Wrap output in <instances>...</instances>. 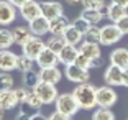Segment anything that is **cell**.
<instances>
[{"label":"cell","mask_w":128,"mask_h":120,"mask_svg":"<svg viewBox=\"0 0 128 120\" xmlns=\"http://www.w3.org/2000/svg\"><path fill=\"white\" fill-rule=\"evenodd\" d=\"M72 94H74L79 107L84 110H90L97 105V87H94L89 82L77 84L76 89L72 90Z\"/></svg>","instance_id":"6da1fadb"},{"label":"cell","mask_w":128,"mask_h":120,"mask_svg":"<svg viewBox=\"0 0 128 120\" xmlns=\"http://www.w3.org/2000/svg\"><path fill=\"white\" fill-rule=\"evenodd\" d=\"M33 90L38 94V97L43 100V104H44V105L54 104V102L58 100V97H59L56 86H54V84H49V82H43V81L38 84Z\"/></svg>","instance_id":"7a4b0ae2"},{"label":"cell","mask_w":128,"mask_h":120,"mask_svg":"<svg viewBox=\"0 0 128 120\" xmlns=\"http://www.w3.org/2000/svg\"><path fill=\"white\" fill-rule=\"evenodd\" d=\"M80 107H79V104H77V100H76L74 94H61L56 100V110L66 113V115H69V117L77 113Z\"/></svg>","instance_id":"3957f363"},{"label":"cell","mask_w":128,"mask_h":120,"mask_svg":"<svg viewBox=\"0 0 128 120\" xmlns=\"http://www.w3.org/2000/svg\"><path fill=\"white\" fill-rule=\"evenodd\" d=\"M102 35H100V43L104 46H112L115 43H118L123 36L122 30L117 26V23H108V25L102 26Z\"/></svg>","instance_id":"277c9868"},{"label":"cell","mask_w":128,"mask_h":120,"mask_svg":"<svg viewBox=\"0 0 128 120\" xmlns=\"http://www.w3.org/2000/svg\"><path fill=\"white\" fill-rule=\"evenodd\" d=\"M117 99H118V95L112 86L107 84V86L97 87V105L98 107L110 109V107H113V105L117 104Z\"/></svg>","instance_id":"5b68a950"},{"label":"cell","mask_w":128,"mask_h":120,"mask_svg":"<svg viewBox=\"0 0 128 120\" xmlns=\"http://www.w3.org/2000/svg\"><path fill=\"white\" fill-rule=\"evenodd\" d=\"M64 76H66L71 82H77V84L89 82V79H90L89 69H82V68H79L77 64H68L66 69H64Z\"/></svg>","instance_id":"8992f818"},{"label":"cell","mask_w":128,"mask_h":120,"mask_svg":"<svg viewBox=\"0 0 128 120\" xmlns=\"http://www.w3.org/2000/svg\"><path fill=\"white\" fill-rule=\"evenodd\" d=\"M44 48H46V41H43L41 36H34V35L22 46L23 54L30 56L31 59H34V61H36V58L41 54V51H43Z\"/></svg>","instance_id":"52a82bcc"},{"label":"cell","mask_w":128,"mask_h":120,"mask_svg":"<svg viewBox=\"0 0 128 120\" xmlns=\"http://www.w3.org/2000/svg\"><path fill=\"white\" fill-rule=\"evenodd\" d=\"M18 10H20L22 18L26 20L28 23H30L31 20H34V18H38V17L43 15L41 4H38V0H26V2H25V4H23Z\"/></svg>","instance_id":"ba28073f"},{"label":"cell","mask_w":128,"mask_h":120,"mask_svg":"<svg viewBox=\"0 0 128 120\" xmlns=\"http://www.w3.org/2000/svg\"><path fill=\"white\" fill-rule=\"evenodd\" d=\"M16 18V7L7 0H0V25L8 26Z\"/></svg>","instance_id":"9c48e42d"},{"label":"cell","mask_w":128,"mask_h":120,"mask_svg":"<svg viewBox=\"0 0 128 120\" xmlns=\"http://www.w3.org/2000/svg\"><path fill=\"white\" fill-rule=\"evenodd\" d=\"M104 81L112 87L123 86V69L115 66V64H110L104 72Z\"/></svg>","instance_id":"30bf717a"},{"label":"cell","mask_w":128,"mask_h":120,"mask_svg":"<svg viewBox=\"0 0 128 120\" xmlns=\"http://www.w3.org/2000/svg\"><path fill=\"white\" fill-rule=\"evenodd\" d=\"M61 61H59V54L56 51H53L51 48L46 46L44 49L41 51V54L36 58V64L41 68H51V66H58Z\"/></svg>","instance_id":"8fae6325"},{"label":"cell","mask_w":128,"mask_h":120,"mask_svg":"<svg viewBox=\"0 0 128 120\" xmlns=\"http://www.w3.org/2000/svg\"><path fill=\"white\" fill-rule=\"evenodd\" d=\"M16 63H18V56L15 53H12L10 49H0V71H13L16 69Z\"/></svg>","instance_id":"7c38bea8"},{"label":"cell","mask_w":128,"mask_h":120,"mask_svg":"<svg viewBox=\"0 0 128 120\" xmlns=\"http://www.w3.org/2000/svg\"><path fill=\"white\" fill-rule=\"evenodd\" d=\"M30 30L34 36H44L46 33H49V20L46 17H38V18L30 22Z\"/></svg>","instance_id":"4fadbf2b"},{"label":"cell","mask_w":128,"mask_h":120,"mask_svg":"<svg viewBox=\"0 0 128 120\" xmlns=\"http://www.w3.org/2000/svg\"><path fill=\"white\" fill-rule=\"evenodd\" d=\"M41 12H43V17H46L48 20H53V18H56V17L64 15L62 5L58 4V2H43Z\"/></svg>","instance_id":"5bb4252c"},{"label":"cell","mask_w":128,"mask_h":120,"mask_svg":"<svg viewBox=\"0 0 128 120\" xmlns=\"http://www.w3.org/2000/svg\"><path fill=\"white\" fill-rule=\"evenodd\" d=\"M110 64H115L122 69L128 68V48H115L110 53Z\"/></svg>","instance_id":"9a60e30c"},{"label":"cell","mask_w":128,"mask_h":120,"mask_svg":"<svg viewBox=\"0 0 128 120\" xmlns=\"http://www.w3.org/2000/svg\"><path fill=\"white\" fill-rule=\"evenodd\" d=\"M40 77H41L43 82H49V84H54V86H56L61 81L62 74H61V71L58 69V66H51V68H41Z\"/></svg>","instance_id":"2e32d148"},{"label":"cell","mask_w":128,"mask_h":120,"mask_svg":"<svg viewBox=\"0 0 128 120\" xmlns=\"http://www.w3.org/2000/svg\"><path fill=\"white\" fill-rule=\"evenodd\" d=\"M77 54H79V49L76 48L74 45H66L59 51V61L64 64V66H68V64H74Z\"/></svg>","instance_id":"e0dca14e"},{"label":"cell","mask_w":128,"mask_h":120,"mask_svg":"<svg viewBox=\"0 0 128 120\" xmlns=\"http://www.w3.org/2000/svg\"><path fill=\"white\" fill-rule=\"evenodd\" d=\"M69 20L66 18L64 15L61 17H56V18L49 20V33L51 35H62L64 31L69 28Z\"/></svg>","instance_id":"ac0fdd59"},{"label":"cell","mask_w":128,"mask_h":120,"mask_svg":"<svg viewBox=\"0 0 128 120\" xmlns=\"http://www.w3.org/2000/svg\"><path fill=\"white\" fill-rule=\"evenodd\" d=\"M123 15H126V8L122 7V5H118V4H115V2H112L110 5L105 7V17L112 23H117Z\"/></svg>","instance_id":"d6986e66"},{"label":"cell","mask_w":128,"mask_h":120,"mask_svg":"<svg viewBox=\"0 0 128 120\" xmlns=\"http://www.w3.org/2000/svg\"><path fill=\"white\" fill-rule=\"evenodd\" d=\"M12 33H13L15 45H20V46H23L31 36H33V33H31V30H30V26H25V25L13 28V30H12Z\"/></svg>","instance_id":"ffe728a7"},{"label":"cell","mask_w":128,"mask_h":120,"mask_svg":"<svg viewBox=\"0 0 128 120\" xmlns=\"http://www.w3.org/2000/svg\"><path fill=\"white\" fill-rule=\"evenodd\" d=\"M80 17H82L86 22H89L90 25H98L102 20L105 18V12L104 10H95V8H84Z\"/></svg>","instance_id":"44dd1931"},{"label":"cell","mask_w":128,"mask_h":120,"mask_svg":"<svg viewBox=\"0 0 128 120\" xmlns=\"http://www.w3.org/2000/svg\"><path fill=\"white\" fill-rule=\"evenodd\" d=\"M62 36H64V40H66V43H68V45H74L76 46V45H79V43L82 41L84 35L71 23V25H69V28L62 33Z\"/></svg>","instance_id":"7402d4cb"},{"label":"cell","mask_w":128,"mask_h":120,"mask_svg":"<svg viewBox=\"0 0 128 120\" xmlns=\"http://www.w3.org/2000/svg\"><path fill=\"white\" fill-rule=\"evenodd\" d=\"M79 53H82V54H86L87 58L94 59V58H98V56H100V46H98V43L84 41V43H80Z\"/></svg>","instance_id":"603a6c76"},{"label":"cell","mask_w":128,"mask_h":120,"mask_svg":"<svg viewBox=\"0 0 128 120\" xmlns=\"http://www.w3.org/2000/svg\"><path fill=\"white\" fill-rule=\"evenodd\" d=\"M16 104H18V100H16L13 90H0V105H2L5 110L13 109Z\"/></svg>","instance_id":"cb8c5ba5"},{"label":"cell","mask_w":128,"mask_h":120,"mask_svg":"<svg viewBox=\"0 0 128 120\" xmlns=\"http://www.w3.org/2000/svg\"><path fill=\"white\" fill-rule=\"evenodd\" d=\"M66 45H68V43H66V40H64L62 35H51V36H49V40L46 41V46H48V48H51L53 51H56L58 54H59V51Z\"/></svg>","instance_id":"d4e9b609"},{"label":"cell","mask_w":128,"mask_h":120,"mask_svg":"<svg viewBox=\"0 0 128 120\" xmlns=\"http://www.w3.org/2000/svg\"><path fill=\"white\" fill-rule=\"evenodd\" d=\"M23 82H25V86L30 87V89H34V87L38 86V84L41 82V77H40V72L36 71H25L23 72Z\"/></svg>","instance_id":"484cf974"},{"label":"cell","mask_w":128,"mask_h":120,"mask_svg":"<svg viewBox=\"0 0 128 120\" xmlns=\"http://www.w3.org/2000/svg\"><path fill=\"white\" fill-rule=\"evenodd\" d=\"M12 45H15V40H13V33H12V30H5V28H2V30H0V49H10Z\"/></svg>","instance_id":"4316f807"},{"label":"cell","mask_w":128,"mask_h":120,"mask_svg":"<svg viewBox=\"0 0 128 120\" xmlns=\"http://www.w3.org/2000/svg\"><path fill=\"white\" fill-rule=\"evenodd\" d=\"M100 35H102V30L98 28L97 25H92L89 30L86 31L84 35V41H90V43H100Z\"/></svg>","instance_id":"83f0119b"},{"label":"cell","mask_w":128,"mask_h":120,"mask_svg":"<svg viewBox=\"0 0 128 120\" xmlns=\"http://www.w3.org/2000/svg\"><path fill=\"white\" fill-rule=\"evenodd\" d=\"M34 63H36V61L31 59L30 56H26V54H20V56H18V63H16V69H20L22 72L31 71Z\"/></svg>","instance_id":"f1b7e54d"},{"label":"cell","mask_w":128,"mask_h":120,"mask_svg":"<svg viewBox=\"0 0 128 120\" xmlns=\"http://www.w3.org/2000/svg\"><path fill=\"white\" fill-rule=\"evenodd\" d=\"M92 120H115V113L107 107H100L92 113Z\"/></svg>","instance_id":"f546056e"},{"label":"cell","mask_w":128,"mask_h":120,"mask_svg":"<svg viewBox=\"0 0 128 120\" xmlns=\"http://www.w3.org/2000/svg\"><path fill=\"white\" fill-rule=\"evenodd\" d=\"M25 104H26L30 109L38 110V109H40V107L43 105V100L38 97V94L34 92L33 89H31V90H30V94H28V97H26V100H25Z\"/></svg>","instance_id":"4dcf8cb0"},{"label":"cell","mask_w":128,"mask_h":120,"mask_svg":"<svg viewBox=\"0 0 128 120\" xmlns=\"http://www.w3.org/2000/svg\"><path fill=\"white\" fill-rule=\"evenodd\" d=\"M12 86H13V77H12V74L2 71L0 72V90H12Z\"/></svg>","instance_id":"1f68e13d"},{"label":"cell","mask_w":128,"mask_h":120,"mask_svg":"<svg viewBox=\"0 0 128 120\" xmlns=\"http://www.w3.org/2000/svg\"><path fill=\"white\" fill-rule=\"evenodd\" d=\"M84 8H95V10H104L105 12V0H82Z\"/></svg>","instance_id":"d6a6232c"},{"label":"cell","mask_w":128,"mask_h":120,"mask_svg":"<svg viewBox=\"0 0 128 120\" xmlns=\"http://www.w3.org/2000/svg\"><path fill=\"white\" fill-rule=\"evenodd\" d=\"M74 64H77V66L82 68V69H90L92 68V59H90V58H87L86 54H82V53H79L77 58H76Z\"/></svg>","instance_id":"836d02e7"},{"label":"cell","mask_w":128,"mask_h":120,"mask_svg":"<svg viewBox=\"0 0 128 120\" xmlns=\"http://www.w3.org/2000/svg\"><path fill=\"white\" fill-rule=\"evenodd\" d=\"M72 25H74V26H76V28H77V30H79L82 35H86V31H87V30H89V28L92 26L90 23H89V22H86V20H84L82 17H79V18H76L74 22H72Z\"/></svg>","instance_id":"e575fe53"},{"label":"cell","mask_w":128,"mask_h":120,"mask_svg":"<svg viewBox=\"0 0 128 120\" xmlns=\"http://www.w3.org/2000/svg\"><path fill=\"white\" fill-rule=\"evenodd\" d=\"M13 92H15V97H16V100H18V104H25L28 94H30V90L26 89V86L25 87H16V89H13Z\"/></svg>","instance_id":"d590c367"},{"label":"cell","mask_w":128,"mask_h":120,"mask_svg":"<svg viewBox=\"0 0 128 120\" xmlns=\"http://www.w3.org/2000/svg\"><path fill=\"white\" fill-rule=\"evenodd\" d=\"M117 26L122 30V33H123V35H128V13H126V15H123L120 20H118Z\"/></svg>","instance_id":"8d00e7d4"},{"label":"cell","mask_w":128,"mask_h":120,"mask_svg":"<svg viewBox=\"0 0 128 120\" xmlns=\"http://www.w3.org/2000/svg\"><path fill=\"white\" fill-rule=\"evenodd\" d=\"M48 120H71V117L62 113V112H59V110H56V112H53L48 117Z\"/></svg>","instance_id":"74e56055"},{"label":"cell","mask_w":128,"mask_h":120,"mask_svg":"<svg viewBox=\"0 0 128 120\" xmlns=\"http://www.w3.org/2000/svg\"><path fill=\"white\" fill-rule=\"evenodd\" d=\"M102 64H104V59H102V56L94 58V59H92V68H100Z\"/></svg>","instance_id":"f35d334b"},{"label":"cell","mask_w":128,"mask_h":120,"mask_svg":"<svg viewBox=\"0 0 128 120\" xmlns=\"http://www.w3.org/2000/svg\"><path fill=\"white\" fill-rule=\"evenodd\" d=\"M30 117H31V115H28L25 110H22V112H18V115H16L15 120H30Z\"/></svg>","instance_id":"ab89813d"},{"label":"cell","mask_w":128,"mask_h":120,"mask_svg":"<svg viewBox=\"0 0 128 120\" xmlns=\"http://www.w3.org/2000/svg\"><path fill=\"white\" fill-rule=\"evenodd\" d=\"M7 2H10L12 5H15L16 8H20L23 4H25V2H26V0H7Z\"/></svg>","instance_id":"60d3db41"},{"label":"cell","mask_w":128,"mask_h":120,"mask_svg":"<svg viewBox=\"0 0 128 120\" xmlns=\"http://www.w3.org/2000/svg\"><path fill=\"white\" fill-rule=\"evenodd\" d=\"M30 120H48V117L41 115V113H34V115L30 117Z\"/></svg>","instance_id":"b9f144b4"},{"label":"cell","mask_w":128,"mask_h":120,"mask_svg":"<svg viewBox=\"0 0 128 120\" xmlns=\"http://www.w3.org/2000/svg\"><path fill=\"white\" fill-rule=\"evenodd\" d=\"M123 86L128 87V68L123 69Z\"/></svg>","instance_id":"7bdbcfd3"},{"label":"cell","mask_w":128,"mask_h":120,"mask_svg":"<svg viewBox=\"0 0 128 120\" xmlns=\"http://www.w3.org/2000/svg\"><path fill=\"white\" fill-rule=\"evenodd\" d=\"M112 2H115V4H118V5H122V7H125V8H128V0H112Z\"/></svg>","instance_id":"ee69618b"},{"label":"cell","mask_w":128,"mask_h":120,"mask_svg":"<svg viewBox=\"0 0 128 120\" xmlns=\"http://www.w3.org/2000/svg\"><path fill=\"white\" fill-rule=\"evenodd\" d=\"M66 4H69V5H76V4H80L82 0H64Z\"/></svg>","instance_id":"f6af8a7d"},{"label":"cell","mask_w":128,"mask_h":120,"mask_svg":"<svg viewBox=\"0 0 128 120\" xmlns=\"http://www.w3.org/2000/svg\"><path fill=\"white\" fill-rule=\"evenodd\" d=\"M4 115H5V109L0 105V120H4Z\"/></svg>","instance_id":"bcb514c9"},{"label":"cell","mask_w":128,"mask_h":120,"mask_svg":"<svg viewBox=\"0 0 128 120\" xmlns=\"http://www.w3.org/2000/svg\"><path fill=\"white\" fill-rule=\"evenodd\" d=\"M38 2H40V0H38Z\"/></svg>","instance_id":"7dc6e473"}]
</instances>
